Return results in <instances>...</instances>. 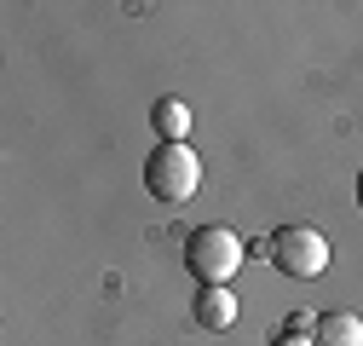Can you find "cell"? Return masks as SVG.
Wrapping results in <instances>:
<instances>
[{"label":"cell","mask_w":363,"mask_h":346,"mask_svg":"<svg viewBox=\"0 0 363 346\" xmlns=\"http://www.w3.org/2000/svg\"><path fill=\"white\" fill-rule=\"evenodd\" d=\"M191 318H196V329L225 335V329L237 323V294H231V289H196V306H191Z\"/></svg>","instance_id":"277c9868"},{"label":"cell","mask_w":363,"mask_h":346,"mask_svg":"<svg viewBox=\"0 0 363 346\" xmlns=\"http://www.w3.org/2000/svg\"><path fill=\"white\" fill-rule=\"evenodd\" d=\"M357 208H363V173H357Z\"/></svg>","instance_id":"9c48e42d"},{"label":"cell","mask_w":363,"mask_h":346,"mask_svg":"<svg viewBox=\"0 0 363 346\" xmlns=\"http://www.w3.org/2000/svg\"><path fill=\"white\" fill-rule=\"evenodd\" d=\"M265 254H271V266L289 272L294 283H317V277L329 272V237L311 231V225H283V231H271Z\"/></svg>","instance_id":"3957f363"},{"label":"cell","mask_w":363,"mask_h":346,"mask_svg":"<svg viewBox=\"0 0 363 346\" xmlns=\"http://www.w3.org/2000/svg\"><path fill=\"white\" fill-rule=\"evenodd\" d=\"M145 191L156 202H191L202 191V156L191 145H156L145 162Z\"/></svg>","instance_id":"7a4b0ae2"},{"label":"cell","mask_w":363,"mask_h":346,"mask_svg":"<svg viewBox=\"0 0 363 346\" xmlns=\"http://www.w3.org/2000/svg\"><path fill=\"white\" fill-rule=\"evenodd\" d=\"M150 121H156V133H162V145H191V104L185 99H156V110H150Z\"/></svg>","instance_id":"5b68a950"},{"label":"cell","mask_w":363,"mask_h":346,"mask_svg":"<svg viewBox=\"0 0 363 346\" xmlns=\"http://www.w3.org/2000/svg\"><path fill=\"white\" fill-rule=\"evenodd\" d=\"M317 346H363V318L357 312H323Z\"/></svg>","instance_id":"8992f818"},{"label":"cell","mask_w":363,"mask_h":346,"mask_svg":"<svg viewBox=\"0 0 363 346\" xmlns=\"http://www.w3.org/2000/svg\"><path fill=\"white\" fill-rule=\"evenodd\" d=\"M248 260V242L225 225H196L185 237V272L202 283V289H231V277L242 272Z\"/></svg>","instance_id":"6da1fadb"},{"label":"cell","mask_w":363,"mask_h":346,"mask_svg":"<svg viewBox=\"0 0 363 346\" xmlns=\"http://www.w3.org/2000/svg\"><path fill=\"white\" fill-rule=\"evenodd\" d=\"M317 323H323V312H289V318H283V335H294V340H317Z\"/></svg>","instance_id":"52a82bcc"},{"label":"cell","mask_w":363,"mask_h":346,"mask_svg":"<svg viewBox=\"0 0 363 346\" xmlns=\"http://www.w3.org/2000/svg\"><path fill=\"white\" fill-rule=\"evenodd\" d=\"M271 346H317V340H294V335H277Z\"/></svg>","instance_id":"ba28073f"}]
</instances>
